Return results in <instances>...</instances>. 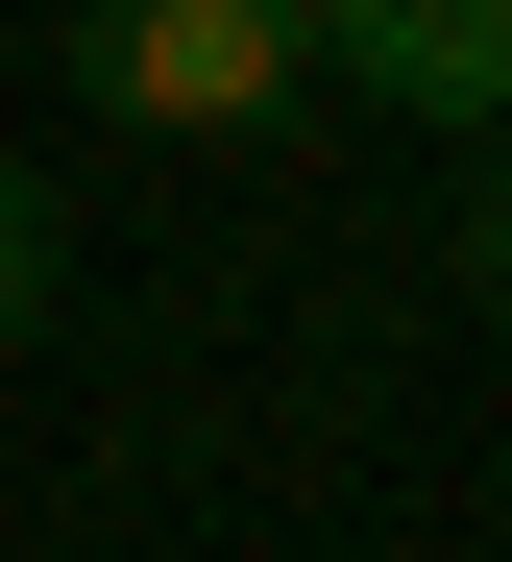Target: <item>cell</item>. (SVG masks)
Segmentation results:
<instances>
[{
	"label": "cell",
	"instance_id": "cell-1",
	"mask_svg": "<svg viewBox=\"0 0 512 562\" xmlns=\"http://www.w3.org/2000/svg\"><path fill=\"white\" fill-rule=\"evenodd\" d=\"M73 99L171 147H269L318 99V0H73Z\"/></svg>",
	"mask_w": 512,
	"mask_h": 562
},
{
	"label": "cell",
	"instance_id": "cell-2",
	"mask_svg": "<svg viewBox=\"0 0 512 562\" xmlns=\"http://www.w3.org/2000/svg\"><path fill=\"white\" fill-rule=\"evenodd\" d=\"M318 74L464 147V123H512V0H318Z\"/></svg>",
	"mask_w": 512,
	"mask_h": 562
},
{
	"label": "cell",
	"instance_id": "cell-3",
	"mask_svg": "<svg viewBox=\"0 0 512 562\" xmlns=\"http://www.w3.org/2000/svg\"><path fill=\"white\" fill-rule=\"evenodd\" d=\"M49 294H73V221H49V171L0 147V342H49Z\"/></svg>",
	"mask_w": 512,
	"mask_h": 562
},
{
	"label": "cell",
	"instance_id": "cell-4",
	"mask_svg": "<svg viewBox=\"0 0 512 562\" xmlns=\"http://www.w3.org/2000/svg\"><path fill=\"white\" fill-rule=\"evenodd\" d=\"M464 294L512 318V123H464Z\"/></svg>",
	"mask_w": 512,
	"mask_h": 562
}]
</instances>
